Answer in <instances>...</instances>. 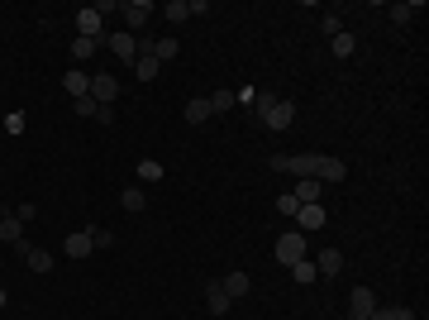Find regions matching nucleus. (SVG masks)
Segmentation results:
<instances>
[{
  "mask_svg": "<svg viewBox=\"0 0 429 320\" xmlns=\"http://www.w3.org/2000/svg\"><path fill=\"white\" fill-rule=\"evenodd\" d=\"M268 167H272V172L315 177V182H324V187H334V182H344V177H349L344 158H334V153H272Z\"/></svg>",
  "mask_w": 429,
  "mask_h": 320,
  "instance_id": "nucleus-1",
  "label": "nucleus"
},
{
  "mask_svg": "<svg viewBox=\"0 0 429 320\" xmlns=\"http://www.w3.org/2000/svg\"><path fill=\"white\" fill-rule=\"evenodd\" d=\"M120 15H125V24H129L125 33L139 38V33L148 29V19H153V5H148V0H125V5H120Z\"/></svg>",
  "mask_w": 429,
  "mask_h": 320,
  "instance_id": "nucleus-2",
  "label": "nucleus"
},
{
  "mask_svg": "<svg viewBox=\"0 0 429 320\" xmlns=\"http://www.w3.org/2000/svg\"><path fill=\"white\" fill-rule=\"evenodd\" d=\"M301 258H305V234L301 229H286L282 239H277V263L291 268V263H301Z\"/></svg>",
  "mask_w": 429,
  "mask_h": 320,
  "instance_id": "nucleus-3",
  "label": "nucleus"
},
{
  "mask_svg": "<svg viewBox=\"0 0 429 320\" xmlns=\"http://www.w3.org/2000/svg\"><path fill=\"white\" fill-rule=\"evenodd\" d=\"M100 43H105V48H110L115 58H120V63H139V38H134V33L115 29V33H105Z\"/></svg>",
  "mask_w": 429,
  "mask_h": 320,
  "instance_id": "nucleus-4",
  "label": "nucleus"
},
{
  "mask_svg": "<svg viewBox=\"0 0 429 320\" xmlns=\"http://www.w3.org/2000/svg\"><path fill=\"white\" fill-rule=\"evenodd\" d=\"M105 19H100V10L95 5H86V10H77V38H91V43H100L105 38V29H100Z\"/></svg>",
  "mask_w": 429,
  "mask_h": 320,
  "instance_id": "nucleus-5",
  "label": "nucleus"
},
{
  "mask_svg": "<svg viewBox=\"0 0 429 320\" xmlns=\"http://www.w3.org/2000/svg\"><path fill=\"white\" fill-rule=\"evenodd\" d=\"M86 96H91L95 105H115V96H120V81H115L110 72H95V77H91V91H86Z\"/></svg>",
  "mask_w": 429,
  "mask_h": 320,
  "instance_id": "nucleus-6",
  "label": "nucleus"
},
{
  "mask_svg": "<svg viewBox=\"0 0 429 320\" xmlns=\"http://www.w3.org/2000/svg\"><path fill=\"white\" fill-rule=\"evenodd\" d=\"M372 311H377V296H372V287H353V296H349V320H372Z\"/></svg>",
  "mask_w": 429,
  "mask_h": 320,
  "instance_id": "nucleus-7",
  "label": "nucleus"
},
{
  "mask_svg": "<svg viewBox=\"0 0 429 320\" xmlns=\"http://www.w3.org/2000/svg\"><path fill=\"white\" fill-rule=\"evenodd\" d=\"M324 224H329V210L324 206H301L296 210V229H301V234H315V229H324Z\"/></svg>",
  "mask_w": 429,
  "mask_h": 320,
  "instance_id": "nucleus-8",
  "label": "nucleus"
},
{
  "mask_svg": "<svg viewBox=\"0 0 429 320\" xmlns=\"http://www.w3.org/2000/svg\"><path fill=\"white\" fill-rule=\"evenodd\" d=\"M291 120H296V105L291 100H277L268 115H263V125L272 129V134H282V129H291Z\"/></svg>",
  "mask_w": 429,
  "mask_h": 320,
  "instance_id": "nucleus-9",
  "label": "nucleus"
},
{
  "mask_svg": "<svg viewBox=\"0 0 429 320\" xmlns=\"http://www.w3.org/2000/svg\"><path fill=\"white\" fill-rule=\"evenodd\" d=\"M139 53H153V58H158V63L167 67V63H176V58H181V43H176L172 33H167V38H158V43H153V38H148V43H143Z\"/></svg>",
  "mask_w": 429,
  "mask_h": 320,
  "instance_id": "nucleus-10",
  "label": "nucleus"
},
{
  "mask_svg": "<svg viewBox=\"0 0 429 320\" xmlns=\"http://www.w3.org/2000/svg\"><path fill=\"white\" fill-rule=\"evenodd\" d=\"M296 201H301V206H319V196H324V182H315V177H301V182H296Z\"/></svg>",
  "mask_w": 429,
  "mask_h": 320,
  "instance_id": "nucleus-11",
  "label": "nucleus"
},
{
  "mask_svg": "<svg viewBox=\"0 0 429 320\" xmlns=\"http://www.w3.org/2000/svg\"><path fill=\"white\" fill-rule=\"evenodd\" d=\"M206 311L210 316H229V291L220 282H206Z\"/></svg>",
  "mask_w": 429,
  "mask_h": 320,
  "instance_id": "nucleus-12",
  "label": "nucleus"
},
{
  "mask_svg": "<svg viewBox=\"0 0 429 320\" xmlns=\"http://www.w3.org/2000/svg\"><path fill=\"white\" fill-rule=\"evenodd\" d=\"M63 254H67V258H86V254H95L91 234H86V229H77V234H67V239H63Z\"/></svg>",
  "mask_w": 429,
  "mask_h": 320,
  "instance_id": "nucleus-13",
  "label": "nucleus"
},
{
  "mask_svg": "<svg viewBox=\"0 0 429 320\" xmlns=\"http://www.w3.org/2000/svg\"><path fill=\"white\" fill-rule=\"evenodd\" d=\"M315 272H319V277H334V272H344V254H339V249H319Z\"/></svg>",
  "mask_w": 429,
  "mask_h": 320,
  "instance_id": "nucleus-14",
  "label": "nucleus"
},
{
  "mask_svg": "<svg viewBox=\"0 0 429 320\" xmlns=\"http://www.w3.org/2000/svg\"><path fill=\"white\" fill-rule=\"evenodd\" d=\"M24 239V224L15 220V210H0V244H19Z\"/></svg>",
  "mask_w": 429,
  "mask_h": 320,
  "instance_id": "nucleus-15",
  "label": "nucleus"
},
{
  "mask_svg": "<svg viewBox=\"0 0 429 320\" xmlns=\"http://www.w3.org/2000/svg\"><path fill=\"white\" fill-rule=\"evenodd\" d=\"M220 287L229 291V301H238V296H248L253 277H248V272H229V277H220Z\"/></svg>",
  "mask_w": 429,
  "mask_h": 320,
  "instance_id": "nucleus-16",
  "label": "nucleus"
},
{
  "mask_svg": "<svg viewBox=\"0 0 429 320\" xmlns=\"http://www.w3.org/2000/svg\"><path fill=\"white\" fill-rule=\"evenodd\" d=\"M120 206H125L129 215H139V210L148 206V192H143L139 182H134V187H125V192H120Z\"/></svg>",
  "mask_w": 429,
  "mask_h": 320,
  "instance_id": "nucleus-17",
  "label": "nucleus"
},
{
  "mask_svg": "<svg viewBox=\"0 0 429 320\" xmlns=\"http://www.w3.org/2000/svg\"><path fill=\"white\" fill-rule=\"evenodd\" d=\"M63 91H72V100H77V96H86V91H91V77H86L81 67H72V72L63 77Z\"/></svg>",
  "mask_w": 429,
  "mask_h": 320,
  "instance_id": "nucleus-18",
  "label": "nucleus"
},
{
  "mask_svg": "<svg viewBox=\"0 0 429 320\" xmlns=\"http://www.w3.org/2000/svg\"><path fill=\"white\" fill-rule=\"evenodd\" d=\"M291 282H301V287H310V282H319V272H315V263H310V258H301V263H291Z\"/></svg>",
  "mask_w": 429,
  "mask_h": 320,
  "instance_id": "nucleus-19",
  "label": "nucleus"
},
{
  "mask_svg": "<svg viewBox=\"0 0 429 320\" xmlns=\"http://www.w3.org/2000/svg\"><path fill=\"white\" fill-rule=\"evenodd\" d=\"M353 48H358V38H353L349 29H339L329 38V53H334V58H353Z\"/></svg>",
  "mask_w": 429,
  "mask_h": 320,
  "instance_id": "nucleus-20",
  "label": "nucleus"
},
{
  "mask_svg": "<svg viewBox=\"0 0 429 320\" xmlns=\"http://www.w3.org/2000/svg\"><path fill=\"white\" fill-rule=\"evenodd\" d=\"M210 120V100L206 96H191L186 100V125H206Z\"/></svg>",
  "mask_w": 429,
  "mask_h": 320,
  "instance_id": "nucleus-21",
  "label": "nucleus"
},
{
  "mask_svg": "<svg viewBox=\"0 0 429 320\" xmlns=\"http://www.w3.org/2000/svg\"><path fill=\"white\" fill-rule=\"evenodd\" d=\"M134 177H139V187H148V182H162V162H153V158L134 162Z\"/></svg>",
  "mask_w": 429,
  "mask_h": 320,
  "instance_id": "nucleus-22",
  "label": "nucleus"
},
{
  "mask_svg": "<svg viewBox=\"0 0 429 320\" xmlns=\"http://www.w3.org/2000/svg\"><path fill=\"white\" fill-rule=\"evenodd\" d=\"M134 72H139V81H158L162 63L153 58V53H139V63H134Z\"/></svg>",
  "mask_w": 429,
  "mask_h": 320,
  "instance_id": "nucleus-23",
  "label": "nucleus"
},
{
  "mask_svg": "<svg viewBox=\"0 0 429 320\" xmlns=\"http://www.w3.org/2000/svg\"><path fill=\"white\" fill-rule=\"evenodd\" d=\"M24 263H29L33 272H53V263H58V258L48 254V249H33V244H29V254H24Z\"/></svg>",
  "mask_w": 429,
  "mask_h": 320,
  "instance_id": "nucleus-24",
  "label": "nucleus"
},
{
  "mask_svg": "<svg viewBox=\"0 0 429 320\" xmlns=\"http://www.w3.org/2000/svg\"><path fill=\"white\" fill-rule=\"evenodd\" d=\"M386 15H391V24H411V19L420 15V5H415V0H401V5H386Z\"/></svg>",
  "mask_w": 429,
  "mask_h": 320,
  "instance_id": "nucleus-25",
  "label": "nucleus"
},
{
  "mask_svg": "<svg viewBox=\"0 0 429 320\" xmlns=\"http://www.w3.org/2000/svg\"><path fill=\"white\" fill-rule=\"evenodd\" d=\"M162 19H167V24H186V19H191L186 0H167V5H162Z\"/></svg>",
  "mask_w": 429,
  "mask_h": 320,
  "instance_id": "nucleus-26",
  "label": "nucleus"
},
{
  "mask_svg": "<svg viewBox=\"0 0 429 320\" xmlns=\"http://www.w3.org/2000/svg\"><path fill=\"white\" fill-rule=\"evenodd\" d=\"M372 320H415V311H411V306H377Z\"/></svg>",
  "mask_w": 429,
  "mask_h": 320,
  "instance_id": "nucleus-27",
  "label": "nucleus"
},
{
  "mask_svg": "<svg viewBox=\"0 0 429 320\" xmlns=\"http://www.w3.org/2000/svg\"><path fill=\"white\" fill-rule=\"evenodd\" d=\"M86 234H91L95 249H115V234H110V229H100V224H86Z\"/></svg>",
  "mask_w": 429,
  "mask_h": 320,
  "instance_id": "nucleus-28",
  "label": "nucleus"
},
{
  "mask_svg": "<svg viewBox=\"0 0 429 320\" xmlns=\"http://www.w3.org/2000/svg\"><path fill=\"white\" fill-rule=\"evenodd\" d=\"M206 100H210V115H224L234 105V91H215V96H206Z\"/></svg>",
  "mask_w": 429,
  "mask_h": 320,
  "instance_id": "nucleus-29",
  "label": "nucleus"
},
{
  "mask_svg": "<svg viewBox=\"0 0 429 320\" xmlns=\"http://www.w3.org/2000/svg\"><path fill=\"white\" fill-rule=\"evenodd\" d=\"M95 48H100V43H91V38H72V53H77V63H81V58H91Z\"/></svg>",
  "mask_w": 429,
  "mask_h": 320,
  "instance_id": "nucleus-30",
  "label": "nucleus"
},
{
  "mask_svg": "<svg viewBox=\"0 0 429 320\" xmlns=\"http://www.w3.org/2000/svg\"><path fill=\"white\" fill-rule=\"evenodd\" d=\"M272 105H277V96H272V91H258V96H253V110L258 115H268Z\"/></svg>",
  "mask_w": 429,
  "mask_h": 320,
  "instance_id": "nucleus-31",
  "label": "nucleus"
},
{
  "mask_svg": "<svg viewBox=\"0 0 429 320\" xmlns=\"http://www.w3.org/2000/svg\"><path fill=\"white\" fill-rule=\"evenodd\" d=\"M95 110H100V105H95L91 96H77V115L81 120H95Z\"/></svg>",
  "mask_w": 429,
  "mask_h": 320,
  "instance_id": "nucleus-32",
  "label": "nucleus"
},
{
  "mask_svg": "<svg viewBox=\"0 0 429 320\" xmlns=\"http://www.w3.org/2000/svg\"><path fill=\"white\" fill-rule=\"evenodd\" d=\"M5 134H24V115H19V110L5 115Z\"/></svg>",
  "mask_w": 429,
  "mask_h": 320,
  "instance_id": "nucleus-33",
  "label": "nucleus"
},
{
  "mask_svg": "<svg viewBox=\"0 0 429 320\" xmlns=\"http://www.w3.org/2000/svg\"><path fill=\"white\" fill-rule=\"evenodd\" d=\"M277 210H282V215H296L301 201H296V196H277Z\"/></svg>",
  "mask_w": 429,
  "mask_h": 320,
  "instance_id": "nucleus-34",
  "label": "nucleus"
},
{
  "mask_svg": "<svg viewBox=\"0 0 429 320\" xmlns=\"http://www.w3.org/2000/svg\"><path fill=\"white\" fill-rule=\"evenodd\" d=\"M319 29H324V33H329V38H334V33L344 29V24H339V15H319Z\"/></svg>",
  "mask_w": 429,
  "mask_h": 320,
  "instance_id": "nucleus-35",
  "label": "nucleus"
},
{
  "mask_svg": "<svg viewBox=\"0 0 429 320\" xmlns=\"http://www.w3.org/2000/svg\"><path fill=\"white\" fill-rule=\"evenodd\" d=\"M33 215H38V206H15V220H19V224H29Z\"/></svg>",
  "mask_w": 429,
  "mask_h": 320,
  "instance_id": "nucleus-36",
  "label": "nucleus"
},
{
  "mask_svg": "<svg viewBox=\"0 0 429 320\" xmlns=\"http://www.w3.org/2000/svg\"><path fill=\"white\" fill-rule=\"evenodd\" d=\"M95 125H115V105H100L95 110Z\"/></svg>",
  "mask_w": 429,
  "mask_h": 320,
  "instance_id": "nucleus-37",
  "label": "nucleus"
},
{
  "mask_svg": "<svg viewBox=\"0 0 429 320\" xmlns=\"http://www.w3.org/2000/svg\"><path fill=\"white\" fill-rule=\"evenodd\" d=\"M5 301H10V296H5V287H0V311H5Z\"/></svg>",
  "mask_w": 429,
  "mask_h": 320,
  "instance_id": "nucleus-38",
  "label": "nucleus"
}]
</instances>
